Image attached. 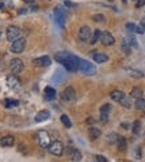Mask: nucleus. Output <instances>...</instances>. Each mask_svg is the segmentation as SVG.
Here are the masks:
<instances>
[{"instance_id":"nucleus-1","label":"nucleus","mask_w":145,"mask_h":162,"mask_svg":"<svg viewBox=\"0 0 145 162\" xmlns=\"http://www.w3.org/2000/svg\"><path fill=\"white\" fill-rule=\"evenodd\" d=\"M55 60L57 63L61 64V65L65 68L68 72H76V71H79V60H80V57H77V56L69 53V52H64V51L56 52Z\"/></svg>"},{"instance_id":"nucleus-2","label":"nucleus","mask_w":145,"mask_h":162,"mask_svg":"<svg viewBox=\"0 0 145 162\" xmlns=\"http://www.w3.org/2000/svg\"><path fill=\"white\" fill-rule=\"evenodd\" d=\"M79 71L87 76H95L96 72H97L93 64H91L89 61H87V60H84V59L79 60Z\"/></svg>"},{"instance_id":"nucleus-3","label":"nucleus","mask_w":145,"mask_h":162,"mask_svg":"<svg viewBox=\"0 0 145 162\" xmlns=\"http://www.w3.org/2000/svg\"><path fill=\"white\" fill-rule=\"evenodd\" d=\"M25 45H27L25 39H16L11 45V52L12 53H16V55L23 53L24 49H25Z\"/></svg>"},{"instance_id":"nucleus-4","label":"nucleus","mask_w":145,"mask_h":162,"mask_svg":"<svg viewBox=\"0 0 145 162\" xmlns=\"http://www.w3.org/2000/svg\"><path fill=\"white\" fill-rule=\"evenodd\" d=\"M48 150H49L51 154H53L56 157L63 156L64 153V145L60 141H55V142H51V145L48 146Z\"/></svg>"},{"instance_id":"nucleus-5","label":"nucleus","mask_w":145,"mask_h":162,"mask_svg":"<svg viewBox=\"0 0 145 162\" xmlns=\"http://www.w3.org/2000/svg\"><path fill=\"white\" fill-rule=\"evenodd\" d=\"M20 33H22V29L16 25H11L7 28L6 31V36H7V40L8 41H15L16 39H19Z\"/></svg>"},{"instance_id":"nucleus-6","label":"nucleus","mask_w":145,"mask_h":162,"mask_svg":"<svg viewBox=\"0 0 145 162\" xmlns=\"http://www.w3.org/2000/svg\"><path fill=\"white\" fill-rule=\"evenodd\" d=\"M53 15H55V20H56V23H57L59 25L63 28L64 25H65V19H67L65 11H64L61 7H56V8H55V11H53Z\"/></svg>"},{"instance_id":"nucleus-7","label":"nucleus","mask_w":145,"mask_h":162,"mask_svg":"<svg viewBox=\"0 0 145 162\" xmlns=\"http://www.w3.org/2000/svg\"><path fill=\"white\" fill-rule=\"evenodd\" d=\"M100 41H101V44L104 47H111V45H113L115 44V37H113V35L111 33V32H108V31H103L101 32V37H100Z\"/></svg>"},{"instance_id":"nucleus-8","label":"nucleus","mask_w":145,"mask_h":162,"mask_svg":"<svg viewBox=\"0 0 145 162\" xmlns=\"http://www.w3.org/2000/svg\"><path fill=\"white\" fill-rule=\"evenodd\" d=\"M37 140H39V144L41 145V148L48 149V146L51 145V137L45 130H40L37 133Z\"/></svg>"},{"instance_id":"nucleus-9","label":"nucleus","mask_w":145,"mask_h":162,"mask_svg":"<svg viewBox=\"0 0 145 162\" xmlns=\"http://www.w3.org/2000/svg\"><path fill=\"white\" fill-rule=\"evenodd\" d=\"M10 68H11L12 75H19L20 72L23 71L24 64H23V61L20 59H12L11 60V64H10Z\"/></svg>"},{"instance_id":"nucleus-10","label":"nucleus","mask_w":145,"mask_h":162,"mask_svg":"<svg viewBox=\"0 0 145 162\" xmlns=\"http://www.w3.org/2000/svg\"><path fill=\"white\" fill-rule=\"evenodd\" d=\"M51 57L49 56H41V57H37V59H33L32 60V64L35 67H40V68H47L51 65Z\"/></svg>"},{"instance_id":"nucleus-11","label":"nucleus","mask_w":145,"mask_h":162,"mask_svg":"<svg viewBox=\"0 0 145 162\" xmlns=\"http://www.w3.org/2000/svg\"><path fill=\"white\" fill-rule=\"evenodd\" d=\"M77 36H79V39L81 40V41H88V40L91 39V36H92V31H91V28L88 27V25L81 27V28L79 29Z\"/></svg>"},{"instance_id":"nucleus-12","label":"nucleus","mask_w":145,"mask_h":162,"mask_svg":"<svg viewBox=\"0 0 145 162\" xmlns=\"http://www.w3.org/2000/svg\"><path fill=\"white\" fill-rule=\"evenodd\" d=\"M65 152H67V154L69 156V158L71 161H81L83 158V156H81V153H80L76 148H72V146H68L65 149Z\"/></svg>"},{"instance_id":"nucleus-13","label":"nucleus","mask_w":145,"mask_h":162,"mask_svg":"<svg viewBox=\"0 0 145 162\" xmlns=\"http://www.w3.org/2000/svg\"><path fill=\"white\" fill-rule=\"evenodd\" d=\"M61 98H63L64 101H73V100L76 98V92H75V89L72 88V87L65 88V89L63 91V93H61Z\"/></svg>"},{"instance_id":"nucleus-14","label":"nucleus","mask_w":145,"mask_h":162,"mask_svg":"<svg viewBox=\"0 0 145 162\" xmlns=\"http://www.w3.org/2000/svg\"><path fill=\"white\" fill-rule=\"evenodd\" d=\"M92 57H93V61L97 64H104L108 61V56L105 53H101V52H97V51H93Z\"/></svg>"},{"instance_id":"nucleus-15","label":"nucleus","mask_w":145,"mask_h":162,"mask_svg":"<svg viewBox=\"0 0 145 162\" xmlns=\"http://www.w3.org/2000/svg\"><path fill=\"white\" fill-rule=\"evenodd\" d=\"M111 98L113 101H117V102H121V101L125 98V93L123 91H119V89H115V91L111 92Z\"/></svg>"},{"instance_id":"nucleus-16","label":"nucleus","mask_w":145,"mask_h":162,"mask_svg":"<svg viewBox=\"0 0 145 162\" xmlns=\"http://www.w3.org/2000/svg\"><path fill=\"white\" fill-rule=\"evenodd\" d=\"M56 91L52 87H47L45 89H44V98H45L47 101H52L56 98Z\"/></svg>"},{"instance_id":"nucleus-17","label":"nucleus","mask_w":145,"mask_h":162,"mask_svg":"<svg viewBox=\"0 0 145 162\" xmlns=\"http://www.w3.org/2000/svg\"><path fill=\"white\" fill-rule=\"evenodd\" d=\"M88 134H89V138L92 141H96L97 138H100V136H101V130L96 126H91L89 130H88Z\"/></svg>"},{"instance_id":"nucleus-18","label":"nucleus","mask_w":145,"mask_h":162,"mask_svg":"<svg viewBox=\"0 0 145 162\" xmlns=\"http://www.w3.org/2000/svg\"><path fill=\"white\" fill-rule=\"evenodd\" d=\"M64 79H65V73H64L63 69H57L56 71V73L53 75V77H52V81H53L55 84H61Z\"/></svg>"},{"instance_id":"nucleus-19","label":"nucleus","mask_w":145,"mask_h":162,"mask_svg":"<svg viewBox=\"0 0 145 162\" xmlns=\"http://www.w3.org/2000/svg\"><path fill=\"white\" fill-rule=\"evenodd\" d=\"M15 144V138L12 136H4L0 138V145L4 148H8V146H12Z\"/></svg>"},{"instance_id":"nucleus-20","label":"nucleus","mask_w":145,"mask_h":162,"mask_svg":"<svg viewBox=\"0 0 145 162\" xmlns=\"http://www.w3.org/2000/svg\"><path fill=\"white\" fill-rule=\"evenodd\" d=\"M49 116H51V113L48 112V110H40L37 114H36L35 121H36V122H43V121H45V120L49 118Z\"/></svg>"},{"instance_id":"nucleus-21","label":"nucleus","mask_w":145,"mask_h":162,"mask_svg":"<svg viewBox=\"0 0 145 162\" xmlns=\"http://www.w3.org/2000/svg\"><path fill=\"white\" fill-rule=\"evenodd\" d=\"M101 32L103 31H100V29H95L93 32H92V36L89 39V43L92 44V45H95V44L100 40V37H101Z\"/></svg>"},{"instance_id":"nucleus-22","label":"nucleus","mask_w":145,"mask_h":162,"mask_svg":"<svg viewBox=\"0 0 145 162\" xmlns=\"http://www.w3.org/2000/svg\"><path fill=\"white\" fill-rule=\"evenodd\" d=\"M129 97H131V98H136V100L140 98V97H143V89L139 88V87H135V88L131 91Z\"/></svg>"},{"instance_id":"nucleus-23","label":"nucleus","mask_w":145,"mask_h":162,"mask_svg":"<svg viewBox=\"0 0 145 162\" xmlns=\"http://www.w3.org/2000/svg\"><path fill=\"white\" fill-rule=\"evenodd\" d=\"M117 148L120 152H125L127 150V140L124 137L119 136V140H117Z\"/></svg>"},{"instance_id":"nucleus-24","label":"nucleus","mask_w":145,"mask_h":162,"mask_svg":"<svg viewBox=\"0 0 145 162\" xmlns=\"http://www.w3.org/2000/svg\"><path fill=\"white\" fill-rule=\"evenodd\" d=\"M121 51H123L127 56H129V55H131V44L128 43L125 39L121 40Z\"/></svg>"},{"instance_id":"nucleus-25","label":"nucleus","mask_w":145,"mask_h":162,"mask_svg":"<svg viewBox=\"0 0 145 162\" xmlns=\"http://www.w3.org/2000/svg\"><path fill=\"white\" fill-rule=\"evenodd\" d=\"M7 83H8V85H10L11 88H15L16 85L19 84V80L16 79V75H12V76H8V77H7Z\"/></svg>"},{"instance_id":"nucleus-26","label":"nucleus","mask_w":145,"mask_h":162,"mask_svg":"<svg viewBox=\"0 0 145 162\" xmlns=\"http://www.w3.org/2000/svg\"><path fill=\"white\" fill-rule=\"evenodd\" d=\"M60 120H61V122L63 125L65 126L67 129H69L72 128V122H71V120H69V117H68L67 114H61V117H60Z\"/></svg>"},{"instance_id":"nucleus-27","label":"nucleus","mask_w":145,"mask_h":162,"mask_svg":"<svg viewBox=\"0 0 145 162\" xmlns=\"http://www.w3.org/2000/svg\"><path fill=\"white\" fill-rule=\"evenodd\" d=\"M136 109H139V110H145V98L143 97H140V98L136 100Z\"/></svg>"},{"instance_id":"nucleus-28","label":"nucleus","mask_w":145,"mask_h":162,"mask_svg":"<svg viewBox=\"0 0 145 162\" xmlns=\"http://www.w3.org/2000/svg\"><path fill=\"white\" fill-rule=\"evenodd\" d=\"M117 140H119V136L116 134V133H109V134L107 136V141L109 144H117Z\"/></svg>"},{"instance_id":"nucleus-29","label":"nucleus","mask_w":145,"mask_h":162,"mask_svg":"<svg viewBox=\"0 0 145 162\" xmlns=\"http://www.w3.org/2000/svg\"><path fill=\"white\" fill-rule=\"evenodd\" d=\"M129 75L132 77H136V79H143L144 77V73L141 71H137V69H129Z\"/></svg>"},{"instance_id":"nucleus-30","label":"nucleus","mask_w":145,"mask_h":162,"mask_svg":"<svg viewBox=\"0 0 145 162\" xmlns=\"http://www.w3.org/2000/svg\"><path fill=\"white\" fill-rule=\"evenodd\" d=\"M140 129H141V122H140V121H135V122L132 124V132H133L135 134H139Z\"/></svg>"},{"instance_id":"nucleus-31","label":"nucleus","mask_w":145,"mask_h":162,"mask_svg":"<svg viewBox=\"0 0 145 162\" xmlns=\"http://www.w3.org/2000/svg\"><path fill=\"white\" fill-rule=\"evenodd\" d=\"M92 20L96 23H104L105 21V16L101 15V14H96V15L92 16Z\"/></svg>"},{"instance_id":"nucleus-32","label":"nucleus","mask_w":145,"mask_h":162,"mask_svg":"<svg viewBox=\"0 0 145 162\" xmlns=\"http://www.w3.org/2000/svg\"><path fill=\"white\" fill-rule=\"evenodd\" d=\"M18 105H19L18 100H11V98L6 100V108H14V106H18Z\"/></svg>"},{"instance_id":"nucleus-33","label":"nucleus","mask_w":145,"mask_h":162,"mask_svg":"<svg viewBox=\"0 0 145 162\" xmlns=\"http://www.w3.org/2000/svg\"><path fill=\"white\" fill-rule=\"evenodd\" d=\"M111 109H112L111 104H104V105H101V106H100V113H107V114H109Z\"/></svg>"},{"instance_id":"nucleus-34","label":"nucleus","mask_w":145,"mask_h":162,"mask_svg":"<svg viewBox=\"0 0 145 162\" xmlns=\"http://www.w3.org/2000/svg\"><path fill=\"white\" fill-rule=\"evenodd\" d=\"M128 40H129V41H128V43H129V44H131L132 47H135V48H139L137 40L135 39V36H133V35H129V37H128Z\"/></svg>"},{"instance_id":"nucleus-35","label":"nucleus","mask_w":145,"mask_h":162,"mask_svg":"<svg viewBox=\"0 0 145 162\" xmlns=\"http://www.w3.org/2000/svg\"><path fill=\"white\" fill-rule=\"evenodd\" d=\"M125 27H127V29L129 32H136V31H137V25H136L135 23H127Z\"/></svg>"},{"instance_id":"nucleus-36","label":"nucleus","mask_w":145,"mask_h":162,"mask_svg":"<svg viewBox=\"0 0 145 162\" xmlns=\"http://www.w3.org/2000/svg\"><path fill=\"white\" fill-rule=\"evenodd\" d=\"M108 120H109V114H107V113H100V122L107 124Z\"/></svg>"},{"instance_id":"nucleus-37","label":"nucleus","mask_w":145,"mask_h":162,"mask_svg":"<svg viewBox=\"0 0 145 162\" xmlns=\"http://www.w3.org/2000/svg\"><path fill=\"white\" fill-rule=\"evenodd\" d=\"M144 32H145V27H144V25H141V24H140V25H137V31H136V33L143 35Z\"/></svg>"},{"instance_id":"nucleus-38","label":"nucleus","mask_w":145,"mask_h":162,"mask_svg":"<svg viewBox=\"0 0 145 162\" xmlns=\"http://www.w3.org/2000/svg\"><path fill=\"white\" fill-rule=\"evenodd\" d=\"M95 160L99 161V162H107V161H108L105 157H103V156H95Z\"/></svg>"},{"instance_id":"nucleus-39","label":"nucleus","mask_w":145,"mask_h":162,"mask_svg":"<svg viewBox=\"0 0 145 162\" xmlns=\"http://www.w3.org/2000/svg\"><path fill=\"white\" fill-rule=\"evenodd\" d=\"M64 6H65V7H69V8H75L76 4L72 3V2H68V0H67V2H64Z\"/></svg>"},{"instance_id":"nucleus-40","label":"nucleus","mask_w":145,"mask_h":162,"mask_svg":"<svg viewBox=\"0 0 145 162\" xmlns=\"http://www.w3.org/2000/svg\"><path fill=\"white\" fill-rule=\"evenodd\" d=\"M144 4H145V0H137L136 2V8H141Z\"/></svg>"},{"instance_id":"nucleus-41","label":"nucleus","mask_w":145,"mask_h":162,"mask_svg":"<svg viewBox=\"0 0 145 162\" xmlns=\"http://www.w3.org/2000/svg\"><path fill=\"white\" fill-rule=\"evenodd\" d=\"M135 156H136V160H140L141 158V153H140V148L136 149V152H135Z\"/></svg>"},{"instance_id":"nucleus-42","label":"nucleus","mask_w":145,"mask_h":162,"mask_svg":"<svg viewBox=\"0 0 145 162\" xmlns=\"http://www.w3.org/2000/svg\"><path fill=\"white\" fill-rule=\"evenodd\" d=\"M121 126H123V129H125V130H128L131 125H129V124H127V122H123V124H121Z\"/></svg>"},{"instance_id":"nucleus-43","label":"nucleus","mask_w":145,"mask_h":162,"mask_svg":"<svg viewBox=\"0 0 145 162\" xmlns=\"http://www.w3.org/2000/svg\"><path fill=\"white\" fill-rule=\"evenodd\" d=\"M24 3H27V4H33L35 3V0H23Z\"/></svg>"},{"instance_id":"nucleus-44","label":"nucleus","mask_w":145,"mask_h":162,"mask_svg":"<svg viewBox=\"0 0 145 162\" xmlns=\"http://www.w3.org/2000/svg\"><path fill=\"white\" fill-rule=\"evenodd\" d=\"M141 25H144V27H145V19H143V21H141Z\"/></svg>"},{"instance_id":"nucleus-45","label":"nucleus","mask_w":145,"mask_h":162,"mask_svg":"<svg viewBox=\"0 0 145 162\" xmlns=\"http://www.w3.org/2000/svg\"><path fill=\"white\" fill-rule=\"evenodd\" d=\"M3 7H4V4H3V3H0V10H2Z\"/></svg>"},{"instance_id":"nucleus-46","label":"nucleus","mask_w":145,"mask_h":162,"mask_svg":"<svg viewBox=\"0 0 145 162\" xmlns=\"http://www.w3.org/2000/svg\"><path fill=\"white\" fill-rule=\"evenodd\" d=\"M123 2H124V3H128V2H129V0H123Z\"/></svg>"}]
</instances>
